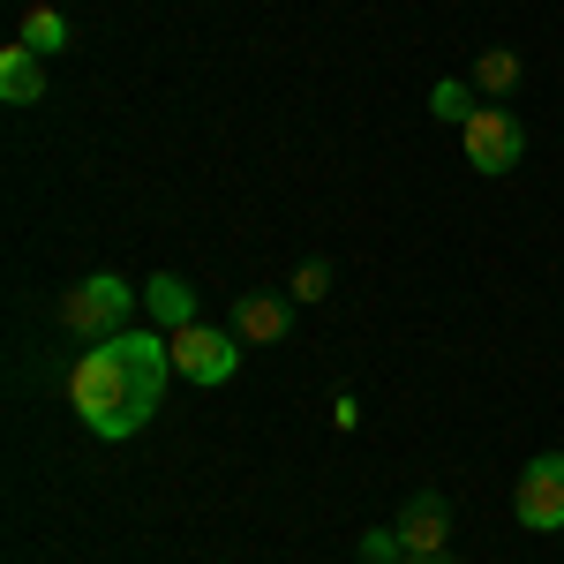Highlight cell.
<instances>
[{
  "label": "cell",
  "instance_id": "6da1fadb",
  "mask_svg": "<svg viewBox=\"0 0 564 564\" xmlns=\"http://www.w3.org/2000/svg\"><path fill=\"white\" fill-rule=\"evenodd\" d=\"M166 369H174V339L166 332H113V339L84 347V361L68 369V406H76V422L90 436L129 444L159 414Z\"/></svg>",
  "mask_w": 564,
  "mask_h": 564
},
{
  "label": "cell",
  "instance_id": "7a4b0ae2",
  "mask_svg": "<svg viewBox=\"0 0 564 564\" xmlns=\"http://www.w3.org/2000/svg\"><path fill=\"white\" fill-rule=\"evenodd\" d=\"M135 302H143V294H135L129 279H113V271H90V279H76V286L61 294V332H68V339H84V347H98V339L129 332Z\"/></svg>",
  "mask_w": 564,
  "mask_h": 564
},
{
  "label": "cell",
  "instance_id": "3957f363",
  "mask_svg": "<svg viewBox=\"0 0 564 564\" xmlns=\"http://www.w3.org/2000/svg\"><path fill=\"white\" fill-rule=\"evenodd\" d=\"M467 166H475V174H512V166H527V121L520 113H512V106H475V113H467Z\"/></svg>",
  "mask_w": 564,
  "mask_h": 564
},
{
  "label": "cell",
  "instance_id": "277c9868",
  "mask_svg": "<svg viewBox=\"0 0 564 564\" xmlns=\"http://www.w3.org/2000/svg\"><path fill=\"white\" fill-rule=\"evenodd\" d=\"M174 339V377H188V384H234L241 377V339L234 332H212V324H181V332H166Z\"/></svg>",
  "mask_w": 564,
  "mask_h": 564
},
{
  "label": "cell",
  "instance_id": "5b68a950",
  "mask_svg": "<svg viewBox=\"0 0 564 564\" xmlns=\"http://www.w3.org/2000/svg\"><path fill=\"white\" fill-rule=\"evenodd\" d=\"M512 512H520L527 534H564V452L527 459L520 489H512Z\"/></svg>",
  "mask_w": 564,
  "mask_h": 564
},
{
  "label": "cell",
  "instance_id": "8992f818",
  "mask_svg": "<svg viewBox=\"0 0 564 564\" xmlns=\"http://www.w3.org/2000/svg\"><path fill=\"white\" fill-rule=\"evenodd\" d=\"M294 332V294H241L234 302V339L241 347H279Z\"/></svg>",
  "mask_w": 564,
  "mask_h": 564
},
{
  "label": "cell",
  "instance_id": "52a82bcc",
  "mask_svg": "<svg viewBox=\"0 0 564 564\" xmlns=\"http://www.w3.org/2000/svg\"><path fill=\"white\" fill-rule=\"evenodd\" d=\"M444 534H452V505H444L436 489H414V497L399 505V542H406V557H414V550H444Z\"/></svg>",
  "mask_w": 564,
  "mask_h": 564
},
{
  "label": "cell",
  "instance_id": "ba28073f",
  "mask_svg": "<svg viewBox=\"0 0 564 564\" xmlns=\"http://www.w3.org/2000/svg\"><path fill=\"white\" fill-rule=\"evenodd\" d=\"M143 308L159 332H181V324H196V286L181 271H159V279H143Z\"/></svg>",
  "mask_w": 564,
  "mask_h": 564
},
{
  "label": "cell",
  "instance_id": "9c48e42d",
  "mask_svg": "<svg viewBox=\"0 0 564 564\" xmlns=\"http://www.w3.org/2000/svg\"><path fill=\"white\" fill-rule=\"evenodd\" d=\"M0 98H8V106H39L45 98V53L8 45V53H0Z\"/></svg>",
  "mask_w": 564,
  "mask_h": 564
},
{
  "label": "cell",
  "instance_id": "30bf717a",
  "mask_svg": "<svg viewBox=\"0 0 564 564\" xmlns=\"http://www.w3.org/2000/svg\"><path fill=\"white\" fill-rule=\"evenodd\" d=\"M520 53H512V45H489V53H481L475 61V90L481 98H512V90H520Z\"/></svg>",
  "mask_w": 564,
  "mask_h": 564
},
{
  "label": "cell",
  "instance_id": "8fae6325",
  "mask_svg": "<svg viewBox=\"0 0 564 564\" xmlns=\"http://www.w3.org/2000/svg\"><path fill=\"white\" fill-rule=\"evenodd\" d=\"M15 45H31V53H45V61H53V53H61V45H68V15H61V8H23V31H15Z\"/></svg>",
  "mask_w": 564,
  "mask_h": 564
},
{
  "label": "cell",
  "instance_id": "7c38bea8",
  "mask_svg": "<svg viewBox=\"0 0 564 564\" xmlns=\"http://www.w3.org/2000/svg\"><path fill=\"white\" fill-rule=\"evenodd\" d=\"M430 113H436V121H452V129H467V113H475V106H467V84H436L430 90Z\"/></svg>",
  "mask_w": 564,
  "mask_h": 564
},
{
  "label": "cell",
  "instance_id": "4fadbf2b",
  "mask_svg": "<svg viewBox=\"0 0 564 564\" xmlns=\"http://www.w3.org/2000/svg\"><path fill=\"white\" fill-rule=\"evenodd\" d=\"M286 294H294V302H324V294H332V263L308 257L302 271H294V286H286Z\"/></svg>",
  "mask_w": 564,
  "mask_h": 564
},
{
  "label": "cell",
  "instance_id": "5bb4252c",
  "mask_svg": "<svg viewBox=\"0 0 564 564\" xmlns=\"http://www.w3.org/2000/svg\"><path fill=\"white\" fill-rule=\"evenodd\" d=\"M399 557H406L399 527H377V534H361V564H399Z\"/></svg>",
  "mask_w": 564,
  "mask_h": 564
},
{
  "label": "cell",
  "instance_id": "9a60e30c",
  "mask_svg": "<svg viewBox=\"0 0 564 564\" xmlns=\"http://www.w3.org/2000/svg\"><path fill=\"white\" fill-rule=\"evenodd\" d=\"M332 430H339V436L361 430V399H354V391H339V399H332Z\"/></svg>",
  "mask_w": 564,
  "mask_h": 564
},
{
  "label": "cell",
  "instance_id": "2e32d148",
  "mask_svg": "<svg viewBox=\"0 0 564 564\" xmlns=\"http://www.w3.org/2000/svg\"><path fill=\"white\" fill-rule=\"evenodd\" d=\"M399 564H459L452 550H414V557H399Z\"/></svg>",
  "mask_w": 564,
  "mask_h": 564
}]
</instances>
